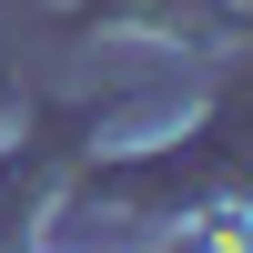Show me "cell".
<instances>
[{"instance_id":"6da1fadb","label":"cell","mask_w":253,"mask_h":253,"mask_svg":"<svg viewBox=\"0 0 253 253\" xmlns=\"http://www.w3.org/2000/svg\"><path fill=\"white\" fill-rule=\"evenodd\" d=\"M81 122H101V112H51V122H41V142L0 152V253H20V243H31V223L51 213L61 172H71V152H81V142H71Z\"/></svg>"},{"instance_id":"7a4b0ae2","label":"cell","mask_w":253,"mask_h":253,"mask_svg":"<svg viewBox=\"0 0 253 253\" xmlns=\"http://www.w3.org/2000/svg\"><path fill=\"white\" fill-rule=\"evenodd\" d=\"M81 20H132V31L182 41V51H203V41H233V31H243L223 0H81Z\"/></svg>"},{"instance_id":"3957f363","label":"cell","mask_w":253,"mask_h":253,"mask_svg":"<svg viewBox=\"0 0 253 253\" xmlns=\"http://www.w3.org/2000/svg\"><path fill=\"white\" fill-rule=\"evenodd\" d=\"M0 112H10V81H0Z\"/></svg>"}]
</instances>
